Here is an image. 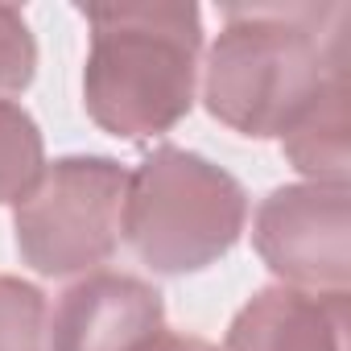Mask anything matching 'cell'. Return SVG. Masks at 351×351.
<instances>
[{
	"instance_id": "5b68a950",
	"label": "cell",
	"mask_w": 351,
	"mask_h": 351,
	"mask_svg": "<svg viewBox=\"0 0 351 351\" xmlns=\"http://www.w3.org/2000/svg\"><path fill=\"white\" fill-rule=\"evenodd\" d=\"M261 261L293 289L347 293L351 281V199L347 186L298 182L273 191L252 223Z\"/></svg>"
},
{
	"instance_id": "3957f363",
	"label": "cell",
	"mask_w": 351,
	"mask_h": 351,
	"mask_svg": "<svg viewBox=\"0 0 351 351\" xmlns=\"http://www.w3.org/2000/svg\"><path fill=\"white\" fill-rule=\"evenodd\" d=\"M244 219L248 195L228 169L191 149L161 145L128 173L120 236L153 273L182 277L228 256Z\"/></svg>"
},
{
	"instance_id": "8fae6325",
	"label": "cell",
	"mask_w": 351,
	"mask_h": 351,
	"mask_svg": "<svg viewBox=\"0 0 351 351\" xmlns=\"http://www.w3.org/2000/svg\"><path fill=\"white\" fill-rule=\"evenodd\" d=\"M38 42L21 17V9L0 5V95H17L34 83Z\"/></svg>"
},
{
	"instance_id": "7c38bea8",
	"label": "cell",
	"mask_w": 351,
	"mask_h": 351,
	"mask_svg": "<svg viewBox=\"0 0 351 351\" xmlns=\"http://www.w3.org/2000/svg\"><path fill=\"white\" fill-rule=\"evenodd\" d=\"M136 351H219L215 343H207V339H199V335H178V330H157V335H149Z\"/></svg>"
},
{
	"instance_id": "30bf717a",
	"label": "cell",
	"mask_w": 351,
	"mask_h": 351,
	"mask_svg": "<svg viewBox=\"0 0 351 351\" xmlns=\"http://www.w3.org/2000/svg\"><path fill=\"white\" fill-rule=\"evenodd\" d=\"M46 347V293L21 277H0V351Z\"/></svg>"
},
{
	"instance_id": "6da1fadb",
	"label": "cell",
	"mask_w": 351,
	"mask_h": 351,
	"mask_svg": "<svg viewBox=\"0 0 351 351\" xmlns=\"http://www.w3.org/2000/svg\"><path fill=\"white\" fill-rule=\"evenodd\" d=\"M347 5H228L207 54L203 104L244 136H285L347 71Z\"/></svg>"
},
{
	"instance_id": "7a4b0ae2",
	"label": "cell",
	"mask_w": 351,
	"mask_h": 351,
	"mask_svg": "<svg viewBox=\"0 0 351 351\" xmlns=\"http://www.w3.org/2000/svg\"><path fill=\"white\" fill-rule=\"evenodd\" d=\"M91 50L83 66L87 116L124 141H149L178 124L195 104L203 17L182 0L83 9Z\"/></svg>"
},
{
	"instance_id": "ba28073f",
	"label": "cell",
	"mask_w": 351,
	"mask_h": 351,
	"mask_svg": "<svg viewBox=\"0 0 351 351\" xmlns=\"http://www.w3.org/2000/svg\"><path fill=\"white\" fill-rule=\"evenodd\" d=\"M281 149L293 169H302L310 182L322 186H347L351 169V145H347V71L335 75L318 99L293 120V128L281 136Z\"/></svg>"
},
{
	"instance_id": "277c9868",
	"label": "cell",
	"mask_w": 351,
	"mask_h": 351,
	"mask_svg": "<svg viewBox=\"0 0 351 351\" xmlns=\"http://www.w3.org/2000/svg\"><path fill=\"white\" fill-rule=\"evenodd\" d=\"M128 169L112 157H62L17 203V252L42 277H87L120 244Z\"/></svg>"
},
{
	"instance_id": "8992f818",
	"label": "cell",
	"mask_w": 351,
	"mask_h": 351,
	"mask_svg": "<svg viewBox=\"0 0 351 351\" xmlns=\"http://www.w3.org/2000/svg\"><path fill=\"white\" fill-rule=\"evenodd\" d=\"M165 322L161 293L128 273L95 269L75 281L50 318V351H136Z\"/></svg>"
},
{
	"instance_id": "52a82bcc",
	"label": "cell",
	"mask_w": 351,
	"mask_h": 351,
	"mask_svg": "<svg viewBox=\"0 0 351 351\" xmlns=\"http://www.w3.org/2000/svg\"><path fill=\"white\" fill-rule=\"evenodd\" d=\"M228 351H347V293L261 289L232 318Z\"/></svg>"
},
{
	"instance_id": "9c48e42d",
	"label": "cell",
	"mask_w": 351,
	"mask_h": 351,
	"mask_svg": "<svg viewBox=\"0 0 351 351\" xmlns=\"http://www.w3.org/2000/svg\"><path fill=\"white\" fill-rule=\"evenodd\" d=\"M46 169V145L38 120L13 104L0 99V203H21Z\"/></svg>"
}]
</instances>
